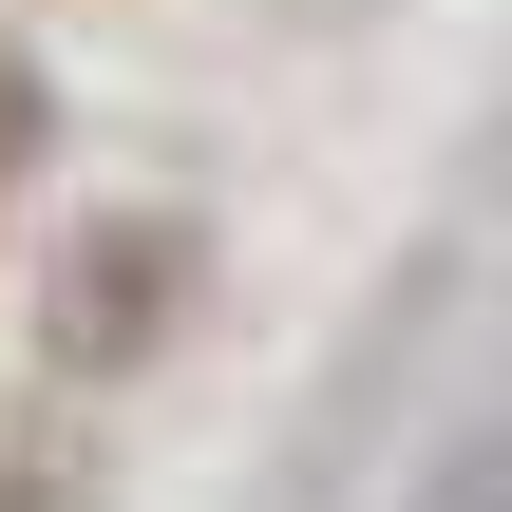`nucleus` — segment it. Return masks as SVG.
Returning a JSON list of instances; mask_svg holds the SVG:
<instances>
[{"label":"nucleus","instance_id":"f257e3e1","mask_svg":"<svg viewBox=\"0 0 512 512\" xmlns=\"http://www.w3.org/2000/svg\"><path fill=\"white\" fill-rule=\"evenodd\" d=\"M19 133H38V95H19V57H0V190H19Z\"/></svg>","mask_w":512,"mask_h":512}]
</instances>
